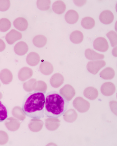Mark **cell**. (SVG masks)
<instances>
[{
  "mask_svg": "<svg viewBox=\"0 0 117 146\" xmlns=\"http://www.w3.org/2000/svg\"><path fill=\"white\" fill-rule=\"evenodd\" d=\"M51 3L50 0H38L37 2V6L40 10L45 11L50 8Z\"/></svg>",
  "mask_w": 117,
  "mask_h": 146,
  "instance_id": "cell-24",
  "label": "cell"
},
{
  "mask_svg": "<svg viewBox=\"0 0 117 146\" xmlns=\"http://www.w3.org/2000/svg\"><path fill=\"white\" fill-rule=\"evenodd\" d=\"M60 93L68 102L72 99L76 94L75 89L72 86L69 84L65 85L60 89Z\"/></svg>",
  "mask_w": 117,
  "mask_h": 146,
  "instance_id": "cell-5",
  "label": "cell"
},
{
  "mask_svg": "<svg viewBox=\"0 0 117 146\" xmlns=\"http://www.w3.org/2000/svg\"><path fill=\"white\" fill-rule=\"evenodd\" d=\"M46 94L45 91H35L25 96L22 110L26 115L35 119L44 117Z\"/></svg>",
  "mask_w": 117,
  "mask_h": 146,
  "instance_id": "cell-1",
  "label": "cell"
},
{
  "mask_svg": "<svg viewBox=\"0 0 117 146\" xmlns=\"http://www.w3.org/2000/svg\"><path fill=\"white\" fill-rule=\"evenodd\" d=\"M46 121V127L49 130H55L60 125V121L57 118H49Z\"/></svg>",
  "mask_w": 117,
  "mask_h": 146,
  "instance_id": "cell-16",
  "label": "cell"
},
{
  "mask_svg": "<svg viewBox=\"0 0 117 146\" xmlns=\"http://www.w3.org/2000/svg\"><path fill=\"white\" fill-rule=\"evenodd\" d=\"M84 39V35L81 32L75 31L72 33L70 35V39L72 42L75 44L81 43Z\"/></svg>",
  "mask_w": 117,
  "mask_h": 146,
  "instance_id": "cell-19",
  "label": "cell"
},
{
  "mask_svg": "<svg viewBox=\"0 0 117 146\" xmlns=\"http://www.w3.org/2000/svg\"><path fill=\"white\" fill-rule=\"evenodd\" d=\"M64 77L60 74H56L52 77L51 80L52 86L55 88H58L64 83Z\"/></svg>",
  "mask_w": 117,
  "mask_h": 146,
  "instance_id": "cell-17",
  "label": "cell"
},
{
  "mask_svg": "<svg viewBox=\"0 0 117 146\" xmlns=\"http://www.w3.org/2000/svg\"><path fill=\"white\" fill-rule=\"evenodd\" d=\"M74 3L76 5L79 7H81L86 3V1H74Z\"/></svg>",
  "mask_w": 117,
  "mask_h": 146,
  "instance_id": "cell-31",
  "label": "cell"
},
{
  "mask_svg": "<svg viewBox=\"0 0 117 146\" xmlns=\"http://www.w3.org/2000/svg\"><path fill=\"white\" fill-rule=\"evenodd\" d=\"M22 35L20 32L15 30L12 29L6 36V39L9 44H12L16 41L21 39Z\"/></svg>",
  "mask_w": 117,
  "mask_h": 146,
  "instance_id": "cell-9",
  "label": "cell"
},
{
  "mask_svg": "<svg viewBox=\"0 0 117 146\" xmlns=\"http://www.w3.org/2000/svg\"><path fill=\"white\" fill-rule=\"evenodd\" d=\"M106 65V62L104 60H98L89 62L87 65L88 71L91 74L96 75L101 68Z\"/></svg>",
  "mask_w": 117,
  "mask_h": 146,
  "instance_id": "cell-4",
  "label": "cell"
},
{
  "mask_svg": "<svg viewBox=\"0 0 117 146\" xmlns=\"http://www.w3.org/2000/svg\"><path fill=\"white\" fill-rule=\"evenodd\" d=\"M8 111L6 106L0 100V122L5 121L8 117Z\"/></svg>",
  "mask_w": 117,
  "mask_h": 146,
  "instance_id": "cell-26",
  "label": "cell"
},
{
  "mask_svg": "<svg viewBox=\"0 0 117 146\" xmlns=\"http://www.w3.org/2000/svg\"><path fill=\"white\" fill-rule=\"evenodd\" d=\"M78 13L76 11L71 10L67 11L65 16L66 21L70 24H75L79 19Z\"/></svg>",
  "mask_w": 117,
  "mask_h": 146,
  "instance_id": "cell-11",
  "label": "cell"
},
{
  "mask_svg": "<svg viewBox=\"0 0 117 146\" xmlns=\"http://www.w3.org/2000/svg\"><path fill=\"white\" fill-rule=\"evenodd\" d=\"M64 120L67 122L73 123L77 119L78 115L77 113L73 109H70L66 111L64 114Z\"/></svg>",
  "mask_w": 117,
  "mask_h": 146,
  "instance_id": "cell-14",
  "label": "cell"
},
{
  "mask_svg": "<svg viewBox=\"0 0 117 146\" xmlns=\"http://www.w3.org/2000/svg\"><path fill=\"white\" fill-rule=\"evenodd\" d=\"M106 36L110 41L112 47L116 46L117 44V35L116 32L111 31L107 34Z\"/></svg>",
  "mask_w": 117,
  "mask_h": 146,
  "instance_id": "cell-28",
  "label": "cell"
},
{
  "mask_svg": "<svg viewBox=\"0 0 117 146\" xmlns=\"http://www.w3.org/2000/svg\"><path fill=\"white\" fill-rule=\"evenodd\" d=\"M40 69L47 73V75L52 74L53 70V65L50 63L44 62L41 64Z\"/></svg>",
  "mask_w": 117,
  "mask_h": 146,
  "instance_id": "cell-27",
  "label": "cell"
},
{
  "mask_svg": "<svg viewBox=\"0 0 117 146\" xmlns=\"http://www.w3.org/2000/svg\"><path fill=\"white\" fill-rule=\"evenodd\" d=\"M100 75L101 78L103 79L111 80L114 77L115 72L113 68L108 67L102 71Z\"/></svg>",
  "mask_w": 117,
  "mask_h": 146,
  "instance_id": "cell-18",
  "label": "cell"
},
{
  "mask_svg": "<svg viewBox=\"0 0 117 146\" xmlns=\"http://www.w3.org/2000/svg\"><path fill=\"white\" fill-rule=\"evenodd\" d=\"M93 47L97 51L105 52L108 49L109 46L107 40L104 38L98 37L94 40Z\"/></svg>",
  "mask_w": 117,
  "mask_h": 146,
  "instance_id": "cell-6",
  "label": "cell"
},
{
  "mask_svg": "<svg viewBox=\"0 0 117 146\" xmlns=\"http://www.w3.org/2000/svg\"><path fill=\"white\" fill-rule=\"evenodd\" d=\"M0 86H1V84H0Z\"/></svg>",
  "mask_w": 117,
  "mask_h": 146,
  "instance_id": "cell-34",
  "label": "cell"
},
{
  "mask_svg": "<svg viewBox=\"0 0 117 146\" xmlns=\"http://www.w3.org/2000/svg\"><path fill=\"white\" fill-rule=\"evenodd\" d=\"M101 91L103 95L106 96H110L113 95L115 92V85L112 82H106L102 85Z\"/></svg>",
  "mask_w": 117,
  "mask_h": 146,
  "instance_id": "cell-7",
  "label": "cell"
},
{
  "mask_svg": "<svg viewBox=\"0 0 117 146\" xmlns=\"http://www.w3.org/2000/svg\"><path fill=\"white\" fill-rule=\"evenodd\" d=\"M45 97L44 114L47 117L58 118L64 115L68 108V101L56 91L48 93Z\"/></svg>",
  "mask_w": 117,
  "mask_h": 146,
  "instance_id": "cell-2",
  "label": "cell"
},
{
  "mask_svg": "<svg viewBox=\"0 0 117 146\" xmlns=\"http://www.w3.org/2000/svg\"><path fill=\"white\" fill-rule=\"evenodd\" d=\"M95 25V21L91 17H85L82 19L81 21L82 26L85 29H91L93 28Z\"/></svg>",
  "mask_w": 117,
  "mask_h": 146,
  "instance_id": "cell-22",
  "label": "cell"
},
{
  "mask_svg": "<svg viewBox=\"0 0 117 146\" xmlns=\"http://www.w3.org/2000/svg\"><path fill=\"white\" fill-rule=\"evenodd\" d=\"M11 24L9 20L6 18H3L0 20V31L5 32L9 29Z\"/></svg>",
  "mask_w": 117,
  "mask_h": 146,
  "instance_id": "cell-25",
  "label": "cell"
},
{
  "mask_svg": "<svg viewBox=\"0 0 117 146\" xmlns=\"http://www.w3.org/2000/svg\"><path fill=\"white\" fill-rule=\"evenodd\" d=\"M6 45L4 41L0 39V52H2L5 49Z\"/></svg>",
  "mask_w": 117,
  "mask_h": 146,
  "instance_id": "cell-32",
  "label": "cell"
},
{
  "mask_svg": "<svg viewBox=\"0 0 117 146\" xmlns=\"http://www.w3.org/2000/svg\"><path fill=\"white\" fill-rule=\"evenodd\" d=\"M74 107L78 111L83 113L88 111L90 104L89 102L81 97L76 98L73 102Z\"/></svg>",
  "mask_w": 117,
  "mask_h": 146,
  "instance_id": "cell-3",
  "label": "cell"
},
{
  "mask_svg": "<svg viewBox=\"0 0 117 146\" xmlns=\"http://www.w3.org/2000/svg\"><path fill=\"white\" fill-rule=\"evenodd\" d=\"M66 5L65 3L61 1H57L54 2L52 5L53 11L58 15H61L66 11Z\"/></svg>",
  "mask_w": 117,
  "mask_h": 146,
  "instance_id": "cell-15",
  "label": "cell"
},
{
  "mask_svg": "<svg viewBox=\"0 0 117 146\" xmlns=\"http://www.w3.org/2000/svg\"><path fill=\"white\" fill-rule=\"evenodd\" d=\"M10 6L9 0H0V11H6L9 9Z\"/></svg>",
  "mask_w": 117,
  "mask_h": 146,
  "instance_id": "cell-29",
  "label": "cell"
},
{
  "mask_svg": "<svg viewBox=\"0 0 117 146\" xmlns=\"http://www.w3.org/2000/svg\"><path fill=\"white\" fill-rule=\"evenodd\" d=\"M40 61L39 54L35 52L30 53L27 58V61L31 66H35L38 64Z\"/></svg>",
  "mask_w": 117,
  "mask_h": 146,
  "instance_id": "cell-21",
  "label": "cell"
},
{
  "mask_svg": "<svg viewBox=\"0 0 117 146\" xmlns=\"http://www.w3.org/2000/svg\"><path fill=\"white\" fill-rule=\"evenodd\" d=\"M7 135L5 132L0 131V144H5L7 141Z\"/></svg>",
  "mask_w": 117,
  "mask_h": 146,
  "instance_id": "cell-30",
  "label": "cell"
},
{
  "mask_svg": "<svg viewBox=\"0 0 117 146\" xmlns=\"http://www.w3.org/2000/svg\"><path fill=\"white\" fill-rule=\"evenodd\" d=\"M2 97V94L0 93V99H1Z\"/></svg>",
  "mask_w": 117,
  "mask_h": 146,
  "instance_id": "cell-33",
  "label": "cell"
},
{
  "mask_svg": "<svg viewBox=\"0 0 117 146\" xmlns=\"http://www.w3.org/2000/svg\"><path fill=\"white\" fill-rule=\"evenodd\" d=\"M47 39L45 36L42 35H39L35 36L33 42L35 46L38 47H42L47 43Z\"/></svg>",
  "mask_w": 117,
  "mask_h": 146,
  "instance_id": "cell-23",
  "label": "cell"
},
{
  "mask_svg": "<svg viewBox=\"0 0 117 146\" xmlns=\"http://www.w3.org/2000/svg\"><path fill=\"white\" fill-rule=\"evenodd\" d=\"M100 21L103 24L109 25L113 22L114 19L113 13L110 10H105L103 11L100 15Z\"/></svg>",
  "mask_w": 117,
  "mask_h": 146,
  "instance_id": "cell-8",
  "label": "cell"
},
{
  "mask_svg": "<svg viewBox=\"0 0 117 146\" xmlns=\"http://www.w3.org/2000/svg\"><path fill=\"white\" fill-rule=\"evenodd\" d=\"M13 25L17 29L21 31H24L28 27V21L22 17L17 18L13 22Z\"/></svg>",
  "mask_w": 117,
  "mask_h": 146,
  "instance_id": "cell-10",
  "label": "cell"
},
{
  "mask_svg": "<svg viewBox=\"0 0 117 146\" xmlns=\"http://www.w3.org/2000/svg\"><path fill=\"white\" fill-rule=\"evenodd\" d=\"M14 50L16 53L18 54L23 55L28 52V47L25 43L21 42L15 45Z\"/></svg>",
  "mask_w": 117,
  "mask_h": 146,
  "instance_id": "cell-20",
  "label": "cell"
},
{
  "mask_svg": "<svg viewBox=\"0 0 117 146\" xmlns=\"http://www.w3.org/2000/svg\"><path fill=\"white\" fill-rule=\"evenodd\" d=\"M85 55L88 60H94L104 59V55L99 54L93 49L88 48L85 51Z\"/></svg>",
  "mask_w": 117,
  "mask_h": 146,
  "instance_id": "cell-12",
  "label": "cell"
},
{
  "mask_svg": "<svg viewBox=\"0 0 117 146\" xmlns=\"http://www.w3.org/2000/svg\"><path fill=\"white\" fill-rule=\"evenodd\" d=\"M84 97L91 100H95L98 95L97 90L92 86L88 87L85 89L84 91Z\"/></svg>",
  "mask_w": 117,
  "mask_h": 146,
  "instance_id": "cell-13",
  "label": "cell"
}]
</instances>
